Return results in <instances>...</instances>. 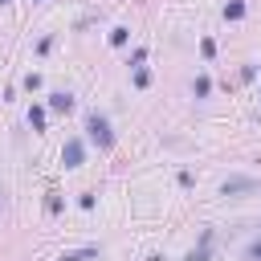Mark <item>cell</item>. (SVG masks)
<instances>
[{"instance_id": "8", "label": "cell", "mask_w": 261, "mask_h": 261, "mask_svg": "<svg viewBox=\"0 0 261 261\" xmlns=\"http://www.w3.org/2000/svg\"><path fill=\"white\" fill-rule=\"evenodd\" d=\"M29 122H33V130H41V126H45V110L33 106V110H29Z\"/></svg>"}, {"instance_id": "4", "label": "cell", "mask_w": 261, "mask_h": 261, "mask_svg": "<svg viewBox=\"0 0 261 261\" xmlns=\"http://www.w3.org/2000/svg\"><path fill=\"white\" fill-rule=\"evenodd\" d=\"M49 110H61V114H69V110H73V98H69V94H49Z\"/></svg>"}, {"instance_id": "6", "label": "cell", "mask_w": 261, "mask_h": 261, "mask_svg": "<svg viewBox=\"0 0 261 261\" xmlns=\"http://www.w3.org/2000/svg\"><path fill=\"white\" fill-rule=\"evenodd\" d=\"M224 16H228V20H241V16H245V4H241V0H228V4H224Z\"/></svg>"}, {"instance_id": "5", "label": "cell", "mask_w": 261, "mask_h": 261, "mask_svg": "<svg viewBox=\"0 0 261 261\" xmlns=\"http://www.w3.org/2000/svg\"><path fill=\"white\" fill-rule=\"evenodd\" d=\"M94 257H98V249H94V245H86V249H77V253H65L61 261H94Z\"/></svg>"}, {"instance_id": "3", "label": "cell", "mask_w": 261, "mask_h": 261, "mask_svg": "<svg viewBox=\"0 0 261 261\" xmlns=\"http://www.w3.org/2000/svg\"><path fill=\"white\" fill-rule=\"evenodd\" d=\"M82 155H86L82 139H65V147H61V163H65V167H82Z\"/></svg>"}, {"instance_id": "13", "label": "cell", "mask_w": 261, "mask_h": 261, "mask_svg": "<svg viewBox=\"0 0 261 261\" xmlns=\"http://www.w3.org/2000/svg\"><path fill=\"white\" fill-rule=\"evenodd\" d=\"M0 4H4V0H0Z\"/></svg>"}, {"instance_id": "11", "label": "cell", "mask_w": 261, "mask_h": 261, "mask_svg": "<svg viewBox=\"0 0 261 261\" xmlns=\"http://www.w3.org/2000/svg\"><path fill=\"white\" fill-rule=\"evenodd\" d=\"M208 90H212V82H208V77H196V98H204Z\"/></svg>"}, {"instance_id": "1", "label": "cell", "mask_w": 261, "mask_h": 261, "mask_svg": "<svg viewBox=\"0 0 261 261\" xmlns=\"http://www.w3.org/2000/svg\"><path fill=\"white\" fill-rule=\"evenodd\" d=\"M86 130H90V143H98L102 151H106V147H114V130H110V122H106L98 110L86 118Z\"/></svg>"}, {"instance_id": "9", "label": "cell", "mask_w": 261, "mask_h": 261, "mask_svg": "<svg viewBox=\"0 0 261 261\" xmlns=\"http://www.w3.org/2000/svg\"><path fill=\"white\" fill-rule=\"evenodd\" d=\"M184 261H208V245H200V249H192Z\"/></svg>"}, {"instance_id": "10", "label": "cell", "mask_w": 261, "mask_h": 261, "mask_svg": "<svg viewBox=\"0 0 261 261\" xmlns=\"http://www.w3.org/2000/svg\"><path fill=\"white\" fill-rule=\"evenodd\" d=\"M110 45H126V29H110Z\"/></svg>"}, {"instance_id": "7", "label": "cell", "mask_w": 261, "mask_h": 261, "mask_svg": "<svg viewBox=\"0 0 261 261\" xmlns=\"http://www.w3.org/2000/svg\"><path fill=\"white\" fill-rule=\"evenodd\" d=\"M245 261H261V237L245 245Z\"/></svg>"}, {"instance_id": "2", "label": "cell", "mask_w": 261, "mask_h": 261, "mask_svg": "<svg viewBox=\"0 0 261 261\" xmlns=\"http://www.w3.org/2000/svg\"><path fill=\"white\" fill-rule=\"evenodd\" d=\"M249 192H261V184L249 179V175H232V179L220 184V196H249Z\"/></svg>"}, {"instance_id": "12", "label": "cell", "mask_w": 261, "mask_h": 261, "mask_svg": "<svg viewBox=\"0 0 261 261\" xmlns=\"http://www.w3.org/2000/svg\"><path fill=\"white\" fill-rule=\"evenodd\" d=\"M147 261H163V257H159V253H155V257H147Z\"/></svg>"}]
</instances>
